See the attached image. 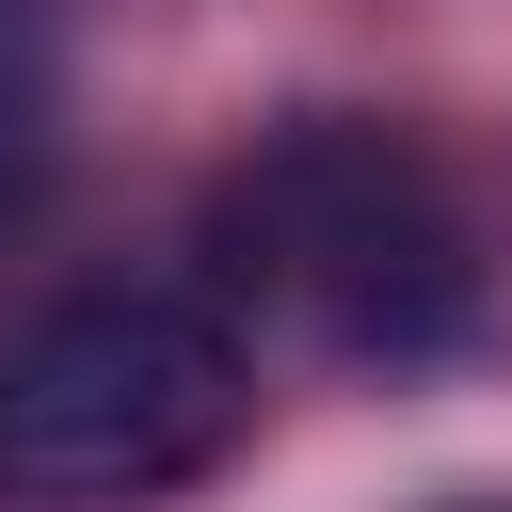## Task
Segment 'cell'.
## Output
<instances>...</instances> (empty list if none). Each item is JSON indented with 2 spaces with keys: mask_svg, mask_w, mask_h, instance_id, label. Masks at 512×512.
<instances>
[{
  "mask_svg": "<svg viewBox=\"0 0 512 512\" xmlns=\"http://www.w3.org/2000/svg\"><path fill=\"white\" fill-rule=\"evenodd\" d=\"M208 256H224L240 304H272L288 336H320L352 368H416V352H448L480 320V240H464L448 176L368 112L272 128L208 192Z\"/></svg>",
  "mask_w": 512,
  "mask_h": 512,
  "instance_id": "cell-1",
  "label": "cell"
},
{
  "mask_svg": "<svg viewBox=\"0 0 512 512\" xmlns=\"http://www.w3.org/2000/svg\"><path fill=\"white\" fill-rule=\"evenodd\" d=\"M256 416V352L208 288H64L0 336V512H144Z\"/></svg>",
  "mask_w": 512,
  "mask_h": 512,
  "instance_id": "cell-2",
  "label": "cell"
},
{
  "mask_svg": "<svg viewBox=\"0 0 512 512\" xmlns=\"http://www.w3.org/2000/svg\"><path fill=\"white\" fill-rule=\"evenodd\" d=\"M48 96H64V16L48 0H0V208L48 176Z\"/></svg>",
  "mask_w": 512,
  "mask_h": 512,
  "instance_id": "cell-3",
  "label": "cell"
}]
</instances>
